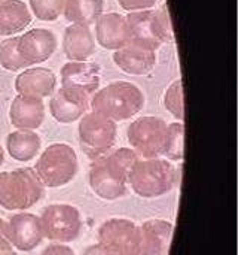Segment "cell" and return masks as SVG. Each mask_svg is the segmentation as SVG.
<instances>
[{"label":"cell","instance_id":"obj_12","mask_svg":"<svg viewBox=\"0 0 238 255\" xmlns=\"http://www.w3.org/2000/svg\"><path fill=\"white\" fill-rule=\"evenodd\" d=\"M7 235L12 247L18 251H33L43 241V230L39 217L28 212H19L9 218Z\"/></svg>","mask_w":238,"mask_h":255},{"label":"cell","instance_id":"obj_10","mask_svg":"<svg viewBox=\"0 0 238 255\" xmlns=\"http://www.w3.org/2000/svg\"><path fill=\"white\" fill-rule=\"evenodd\" d=\"M89 94L75 87H61L49 100V112L55 121L70 124L80 120L89 109Z\"/></svg>","mask_w":238,"mask_h":255},{"label":"cell","instance_id":"obj_18","mask_svg":"<svg viewBox=\"0 0 238 255\" xmlns=\"http://www.w3.org/2000/svg\"><path fill=\"white\" fill-rule=\"evenodd\" d=\"M140 227V255H167L173 238V224L165 220H148Z\"/></svg>","mask_w":238,"mask_h":255},{"label":"cell","instance_id":"obj_5","mask_svg":"<svg viewBox=\"0 0 238 255\" xmlns=\"http://www.w3.org/2000/svg\"><path fill=\"white\" fill-rule=\"evenodd\" d=\"M34 173L48 188H60L72 182L78 173V157L66 143L49 145L37 158Z\"/></svg>","mask_w":238,"mask_h":255},{"label":"cell","instance_id":"obj_9","mask_svg":"<svg viewBox=\"0 0 238 255\" xmlns=\"http://www.w3.org/2000/svg\"><path fill=\"white\" fill-rule=\"evenodd\" d=\"M98 244L113 255H140V227L127 218H110L98 229Z\"/></svg>","mask_w":238,"mask_h":255},{"label":"cell","instance_id":"obj_15","mask_svg":"<svg viewBox=\"0 0 238 255\" xmlns=\"http://www.w3.org/2000/svg\"><path fill=\"white\" fill-rule=\"evenodd\" d=\"M61 87H75L92 96L101 82L100 66L91 61H69L60 70Z\"/></svg>","mask_w":238,"mask_h":255},{"label":"cell","instance_id":"obj_8","mask_svg":"<svg viewBox=\"0 0 238 255\" xmlns=\"http://www.w3.org/2000/svg\"><path fill=\"white\" fill-rule=\"evenodd\" d=\"M39 220L43 238L57 244H67L78 239L83 226L80 212L75 206L66 203L46 206Z\"/></svg>","mask_w":238,"mask_h":255},{"label":"cell","instance_id":"obj_2","mask_svg":"<svg viewBox=\"0 0 238 255\" xmlns=\"http://www.w3.org/2000/svg\"><path fill=\"white\" fill-rule=\"evenodd\" d=\"M89 106L91 111H95L115 123L125 121L143 109L145 94L133 82L116 81L97 90L89 99Z\"/></svg>","mask_w":238,"mask_h":255},{"label":"cell","instance_id":"obj_23","mask_svg":"<svg viewBox=\"0 0 238 255\" xmlns=\"http://www.w3.org/2000/svg\"><path fill=\"white\" fill-rule=\"evenodd\" d=\"M104 0H64L63 15L70 24L92 25L103 15Z\"/></svg>","mask_w":238,"mask_h":255},{"label":"cell","instance_id":"obj_21","mask_svg":"<svg viewBox=\"0 0 238 255\" xmlns=\"http://www.w3.org/2000/svg\"><path fill=\"white\" fill-rule=\"evenodd\" d=\"M40 136L31 130H16L6 137L7 154L19 163H28L34 160L40 152Z\"/></svg>","mask_w":238,"mask_h":255},{"label":"cell","instance_id":"obj_4","mask_svg":"<svg viewBox=\"0 0 238 255\" xmlns=\"http://www.w3.org/2000/svg\"><path fill=\"white\" fill-rule=\"evenodd\" d=\"M45 187L30 167L0 173V206L6 211H27L43 197Z\"/></svg>","mask_w":238,"mask_h":255},{"label":"cell","instance_id":"obj_13","mask_svg":"<svg viewBox=\"0 0 238 255\" xmlns=\"http://www.w3.org/2000/svg\"><path fill=\"white\" fill-rule=\"evenodd\" d=\"M9 120L18 130L39 128L45 121V103L34 96L16 94L9 108Z\"/></svg>","mask_w":238,"mask_h":255},{"label":"cell","instance_id":"obj_33","mask_svg":"<svg viewBox=\"0 0 238 255\" xmlns=\"http://www.w3.org/2000/svg\"><path fill=\"white\" fill-rule=\"evenodd\" d=\"M3 163H4V151H3V146L0 145V167Z\"/></svg>","mask_w":238,"mask_h":255},{"label":"cell","instance_id":"obj_24","mask_svg":"<svg viewBox=\"0 0 238 255\" xmlns=\"http://www.w3.org/2000/svg\"><path fill=\"white\" fill-rule=\"evenodd\" d=\"M151 28H152L155 39L161 43V46L164 43H173L174 42V33H173L170 12H168L167 4H162L158 9H152Z\"/></svg>","mask_w":238,"mask_h":255},{"label":"cell","instance_id":"obj_17","mask_svg":"<svg viewBox=\"0 0 238 255\" xmlns=\"http://www.w3.org/2000/svg\"><path fill=\"white\" fill-rule=\"evenodd\" d=\"M55 88L57 76L48 67H27L15 78V91L18 94L43 99L52 96Z\"/></svg>","mask_w":238,"mask_h":255},{"label":"cell","instance_id":"obj_19","mask_svg":"<svg viewBox=\"0 0 238 255\" xmlns=\"http://www.w3.org/2000/svg\"><path fill=\"white\" fill-rule=\"evenodd\" d=\"M115 64L125 73L142 76L149 73L157 64V52L128 43L113 54Z\"/></svg>","mask_w":238,"mask_h":255},{"label":"cell","instance_id":"obj_28","mask_svg":"<svg viewBox=\"0 0 238 255\" xmlns=\"http://www.w3.org/2000/svg\"><path fill=\"white\" fill-rule=\"evenodd\" d=\"M164 106L165 109L179 121L185 118V106H183V82L182 79H176L170 84L164 94Z\"/></svg>","mask_w":238,"mask_h":255},{"label":"cell","instance_id":"obj_1","mask_svg":"<svg viewBox=\"0 0 238 255\" xmlns=\"http://www.w3.org/2000/svg\"><path fill=\"white\" fill-rule=\"evenodd\" d=\"M139 155L131 148H119L95 158L89 167L91 190L103 200H116L127 193L128 175Z\"/></svg>","mask_w":238,"mask_h":255},{"label":"cell","instance_id":"obj_27","mask_svg":"<svg viewBox=\"0 0 238 255\" xmlns=\"http://www.w3.org/2000/svg\"><path fill=\"white\" fill-rule=\"evenodd\" d=\"M30 12L40 21L52 22L60 18L64 7V0H28Z\"/></svg>","mask_w":238,"mask_h":255},{"label":"cell","instance_id":"obj_6","mask_svg":"<svg viewBox=\"0 0 238 255\" xmlns=\"http://www.w3.org/2000/svg\"><path fill=\"white\" fill-rule=\"evenodd\" d=\"M131 149L142 158H158L164 155L168 140V124L154 115L136 118L127 128Z\"/></svg>","mask_w":238,"mask_h":255},{"label":"cell","instance_id":"obj_16","mask_svg":"<svg viewBox=\"0 0 238 255\" xmlns=\"http://www.w3.org/2000/svg\"><path fill=\"white\" fill-rule=\"evenodd\" d=\"M61 45L69 61H88L97 51L91 28L79 24H70L64 28Z\"/></svg>","mask_w":238,"mask_h":255},{"label":"cell","instance_id":"obj_3","mask_svg":"<svg viewBox=\"0 0 238 255\" xmlns=\"http://www.w3.org/2000/svg\"><path fill=\"white\" fill-rule=\"evenodd\" d=\"M128 184L143 199H155L177 185V170L167 158H139L130 170Z\"/></svg>","mask_w":238,"mask_h":255},{"label":"cell","instance_id":"obj_32","mask_svg":"<svg viewBox=\"0 0 238 255\" xmlns=\"http://www.w3.org/2000/svg\"><path fill=\"white\" fill-rule=\"evenodd\" d=\"M83 255H113L106 247H103L101 244H95V245H91L85 250Z\"/></svg>","mask_w":238,"mask_h":255},{"label":"cell","instance_id":"obj_22","mask_svg":"<svg viewBox=\"0 0 238 255\" xmlns=\"http://www.w3.org/2000/svg\"><path fill=\"white\" fill-rule=\"evenodd\" d=\"M151 13L152 9L139 10V12H128L127 22L130 30V43L157 51L161 48V43L155 39L152 28H151Z\"/></svg>","mask_w":238,"mask_h":255},{"label":"cell","instance_id":"obj_29","mask_svg":"<svg viewBox=\"0 0 238 255\" xmlns=\"http://www.w3.org/2000/svg\"><path fill=\"white\" fill-rule=\"evenodd\" d=\"M116 1L127 12L148 10V9H152L157 3V0H116Z\"/></svg>","mask_w":238,"mask_h":255},{"label":"cell","instance_id":"obj_25","mask_svg":"<svg viewBox=\"0 0 238 255\" xmlns=\"http://www.w3.org/2000/svg\"><path fill=\"white\" fill-rule=\"evenodd\" d=\"M0 66L9 72H18L28 67L19 55L18 36H10L0 42Z\"/></svg>","mask_w":238,"mask_h":255},{"label":"cell","instance_id":"obj_30","mask_svg":"<svg viewBox=\"0 0 238 255\" xmlns=\"http://www.w3.org/2000/svg\"><path fill=\"white\" fill-rule=\"evenodd\" d=\"M0 255H16L7 235V221L0 218Z\"/></svg>","mask_w":238,"mask_h":255},{"label":"cell","instance_id":"obj_7","mask_svg":"<svg viewBox=\"0 0 238 255\" xmlns=\"http://www.w3.org/2000/svg\"><path fill=\"white\" fill-rule=\"evenodd\" d=\"M78 134L82 151L89 158L95 160L113 148L118 127L113 120L95 111H89L79 120Z\"/></svg>","mask_w":238,"mask_h":255},{"label":"cell","instance_id":"obj_20","mask_svg":"<svg viewBox=\"0 0 238 255\" xmlns=\"http://www.w3.org/2000/svg\"><path fill=\"white\" fill-rule=\"evenodd\" d=\"M33 15L22 0H0V36H15L31 24Z\"/></svg>","mask_w":238,"mask_h":255},{"label":"cell","instance_id":"obj_11","mask_svg":"<svg viewBox=\"0 0 238 255\" xmlns=\"http://www.w3.org/2000/svg\"><path fill=\"white\" fill-rule=\"evenodd\" d=\"M57 45V36L48 28H31L18 36V51L28 67L49 60Z\"/></svg>","mask_w":238,"mask_h":255},{"label":"cell","instance_id":"obj_14","mask_svg":"<svg viewBox=\"0 0 238 255\" xmlns=\"http://www.w3.org/2000/svg\"><path fill=\"white\" fill-rule=\"evenodd\" d=\"M95 39L101 48L110 51H116L128 45L130 30L127 18L118 12L103 13L95 21Z\"/></svg>","mask_w":238,"mask_h":255},{"label":"cell","instance_id":"obj_31","mask_svg":"<svg viewBox=\"0 0 238 255\" xmlns=\"http://www.w3.org/2000/svg\"><path fill=\"white\" fill-rule=\"evenodd\" d=\"M40 255H76L75 254V251L70 248V247H67V245H64V244H51V245H48L45 250H43V253Z\"/></svg>","mask_w":238,"mask_h":255},{"label":"cell","instance_id":"obj_26","mask_svg":"<svg viewBox=\"0 0 238 255\" xmlns=\"http://www.w3.org/2000/svg\"><path fill=\"white\" fill-rule=\"evenodd\" d=\"M185 126L183 121L168 124V140L164 155L168 161H182L185 157Z\"/></svg>","mask_w":238,"mask_h":255}]
</instances>
